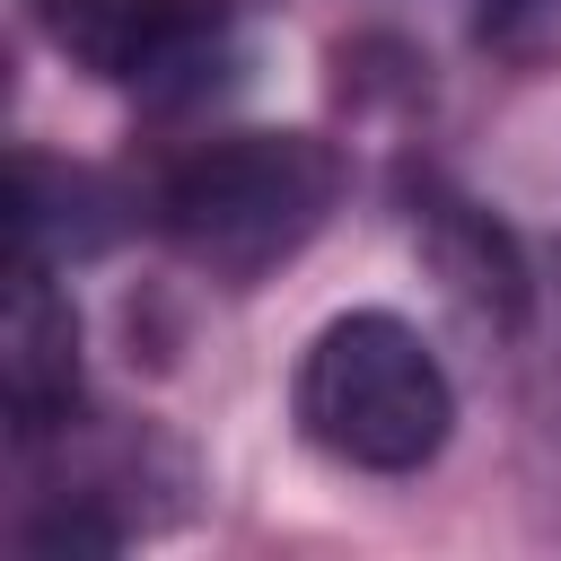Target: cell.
Wrapping results in <instances>:
<instances>
[{
  "instance_id": "6da1fadb",
  "label": "cell",
  "mask_w": 561,
  "mask_h": 561,
  "mask_svg": "<svg viewBox=\"0 0 561 561\" xmlns=\"http://www.w3.org/2000/svg\"><path fill=\"white\" fill-rule=\"evenodd\" d=\"M342 202V149L316 131H219L193 158L167 167L158 184V228L167 245L245 289L263 272H280Z\"/></svg>"
},
{
  "instance_id": "7a4b0ae2",
  "label": "cell",
  "mask_w": 561,
  "mask_h": 561,
  "mask_svg": "<svg viewBox=\"0 0 561 561\" xmlns=\"http://www.w3.org/2000/svg\"><path fill=\"white\" fill-rule=\"evenodd\" d=\"M289 403H298V430L359 473H421L456 430V386L438 351L386 307L333 316L307 342Z\"/></svg>"
},
{
  "instance_id": "3957f363",
  "label": "cell",
  "mask_w": 561,
  "mask_h": 561,
  "mask_svg": "<svg viewBox=\"0 0 561 561\" xmlns=\"http://www.w3.org/2000/svg\"><path fill=\"white\" fill-rule=\"evenodd\" d=\"M61 263L18 254L9 263V333H0V368H9V421L18 438H53L79 412V307L53 280Z\"/></svg>"
},
{
  "instance_id": "277c9868",
  "label": "cell",
  "mask_w": 561,
  "mask_h": 561,
  "mask_svg": "<svg viewBox=\"0 0 561 561\" xmlns=\"http://www.w3.org/2000/svg\"><path fill=\"white\" fill-rule=\"evenodd\" d=\"M35 26L61 61L96 79H149L193 26V9L184 0H35Z\"/></svg>"
},
{
  "instance_id": "5b68a950",
  "label": "cell",
  "mask_w": 561,
  "mask_h": 561,
  "mask_svg": "<svg viewBox=\"0 0 561 561\" xmlns=\"http://www.w3.org/2000/svg\"><path fill=\"white\" fill-rule=\"evenodd\" d=\"M18 254H44V263H70V254H96L114 237V193L88 175V167H53L35 149H18Z\"/></svg>"
},
{
  "instance_id": "8992f818",
  "label": "cell",
  "mask_w": 561,
  "mask_h": 561,
  "mask_svg": "<svg viewBox=\"0 0 561 561\" xmlns=\"http://www.w3.org/2000/svg\"><path fill=\"white\" fill-rule=\"evenodd\" d=\"M421 245H430V263L447 272V289H456L465 307H482V316H500V324L526 307V272H517L508 237H500L473 202H430V210H421Z\"/></svg>"
}]
</instances>
